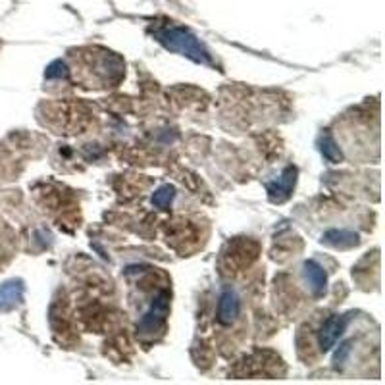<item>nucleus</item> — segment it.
Wrapping results in <instances>:
<instances>
[{"label": "nucleus", "instance_id": "f257e3e1", "mask_svg": "<svg viewBox=\"0 0 385 385\" xmlns=\"http://www.w3.org/2000/svg\"><path fill=\"white\" fill-rule=\"evenodd\" d=\"M154 37L166 46L168 51L183 54L202 66H216L212 54L204 48V44L183 27H164V29L154 31Z\"/></svg>", "mask_w": 385, "mask_h": 385}, {"label": "nucleus", "instance_id": "f03ea898", "mask_svg": "<svg viewBox=\"0 0 385 385\" xmlns=\"http://www.w3.org/2000/svg\"><path fill=\"white\" fill-rule=\"evenodd\" d=\"M168 310H170V293L168 291H158L150 308L145 312V316L141 318V322L137 324V332L143 335H150V333L158 332L162 324L166 322Z\"/></svg>", "mask_w": 385, "mask_h": 385}, {"label": "nucleus", "instance_id": "7ed1b4c3", "mask_svg": "<svg viewBox=\"0 0 385 385\" xmlns=\"http://www.w3.org/2000/svg\"><path fill=\"white\" fill-rule=\"evenodd\" d=\"M347 324H349V318L347 316H332V318H328L322 325V330L318 333V345H320V349L324 350H330L335 345V343L339 341V337H341L345 330H347Z\"/></svg>", "mask_w": 385, "mask_h": 385}, {"label": "nucleus", "instance_id": "20e7f679", "mask_svg": "<svg viewBox=\"0 0 385 385\" xmlns=\"http://www.w3.org/2000/svg\"><path fill=\"white\" fill-rule=\"evenodd\" d=\"M295 181H297V170H295L293 166H287L283 172H281V175L276 179V181H271V183L266 185L270 201L283 202L285 199H289V195H291L293 187H295Z\"/></svg>", "mask_w": 385, "mask_h": 385}, {"label": "nucleus", "instance_id": "39448f33", "mask_svg": "<svg viewBox=\"0 0 385 385\" xmlns=\"http://www.w3.org/2000/svg\"><path fill=\"white\" fill-rule=\"evenodd\" d=\"M239 308H241V303H239V297H237L235 291L231 289H226L220 297V305H218V320L222 324H231L239 316Z\"/></svg>", "mask_w": 385, "mask_h": 385}, {"label": "nucleus", "instance_id": "423d86ee", "mask_svg": "<svg viewBox=\"0 0 385 385\" xmlns=\"http://www.w3.org/2000/svg\"><path fill=\"white\" fill-rule=\"evenodd\" d=\"M305 280H307L308 287L312 289L314 295H322L328 287V276H325V270L314 260H308L305 262Z\"/></svg>", "mask_w": 385, "mask_h": 385}, {"label": "nucleus", "instance_id": "0eeeda50", "mask_svg": "<svg viewBox=\"0 0 385 385\" xmlns=\"http://www.w3.org/2000/svg\"><path fill=\"white\" fill-rule=\"evenodd\" d=\"M324 243L335 247H352L359 243V235L350 229H330L324 235Z\"/></svg>", "mask_w": 385, "mask_h": 385}, {"label": "nucleus", "instance_id": "6e6552de", "mask_svg": "<svg viewBox=\"0 0 385 385\" xmlns=\"http://www.w3.org/2000/svg\"><path fill=\"white\" fill-rule=\"evenodd\" d=\"M21 301V283H6L0 289V308H12Z\"/></svg>", "mask_w": 385, "mask_h": 385}, {"label": "nucleus", "instance_id": "1a4fd4ad", "mask_svg": "<svg viewBox=\"0 0 385 385\" xmlns=\"http://www.w3.org/2000/svg\"><path fill=\"white\" fill-rule=\"evenodd\" d=\"M174 197H175L174 187H172V185H162V187L152 195V204H154L156 208H162V211H164V208H168V206L172 204Z\"/></svg>", "mask_w": 385, "mask_h": 385}, {"label": "nucleus", "instance_id": "9d476101", "mask_svg": "<svg viewBox=\"0 0 385 385\" xmlns=\"http://www.w3.org/2000/svg\"><path fill=\"white\" fill-rule=\"evenodd\" d=\"M320 149H322V154H324L330 162H341V150H339V147L335 145V141H333L330 135H325L324 139H322V147H320Z\"/></svg>", "mask_w": 385, "mask_h": 385}, {"label": "nucleus", "instance_id": "9b49d317", "mask_svg": "<svg viewBox=\"0 0 385 385\" xmlns=\"http://www.w3.org/2000/svg\"><path fill=\"white\" fill-rule=\"evenodd\" d=\"M350 350H352V343L347 341L343 343L341 347L337 349V352H335V357H333V362H335V366H343L345 362H347V359H349Z\"/></svg>", "mask_w": 385, "mask_h": 385}, {"label": "nucleus", "instance_id": "f8f14e48", "mask_svg": "<svg viewBox=\"0 0 385 385\" xmlns=\"http://www.w3.org/2000/svg\"><path fill=\"white\" fill-rule=\"evenodd\" d=\"M66 66L62 64V62H54L48 66V70H46V78H66Z\"/></svg>", "mask_w": 385, "mask_h": 385}, {"label": "nucleus", "instance_id": "ddd939ff", "mask_svg": "<svg viewBox=\"0 0 385 385\" xmlns=\"http://www.w3.org/2000/svg\"><path fill=\"white\" fill-rule=\"evenodd\" d=\"M0 229H2V226H0Z\"/></svg>", "mask_w": 385, "mask_h": 385}]
</instances>
